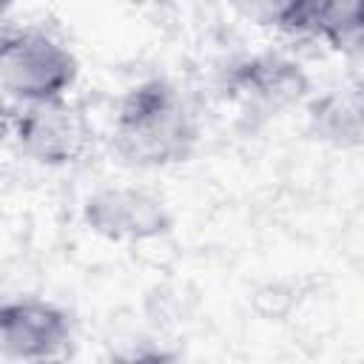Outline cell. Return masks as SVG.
Here are the masks:
<instances>
[{
  "label": "cell",
  "instance_id": "cell-1",
  "mask_svg": "<svg viewBox=\"0 0 364 364\" xmlns=\"http://www.w3.org/2000/svg\"><path fill=\"white\" fill-rule=\"evenodd\" d=\"M199 142L196 119L182 91L168 80H145L119 100L111 148L131 168H168L191 159Z\"/></svg>",
  "mask_w": 364,
  "mask_h": 364
},
{
  "label": "cell",
  "instance_id": "cell-2",
  "mask_svg": "<svg viewBox=\"0 0 364 364\" xmlns=\"http://www.w3.org/2000/svg\"><path fill=\"white\" fill-rule=\"evenodd\" d=\"M80 77L74 51L43 28H6L0 43V88L9 102L65 97Z\"/></svg>",
  "mask_w": 364,
  "mask_h": 364
},
{
  "label": "cell",
  "instance_id": "cell-3",
  "mask_svg": "<svg viewBox=\"0 0 364 364\" xmlns=\"http://www.w3.org/2000/svg\"><path fill=\"white\" fill-rule=\"evenodd\" d=\"M11 139L23 156L37 165L60 168L77 162L91 145V125L80 105L65 97L11 102L6 114Z\"/></svg>",
  "mask_w": 364,
  "mask_h": 364
},
{
  "label": "cell",
  "instance_id": "cell-4",
  "mask_svg": "<svg viewBox=\"0 0 364 364\" xmlns=\"http://www.w3.org/2000/svg\"><path fill=\"white\" fill-rule=\"evenodd\" d=\"M82 219L91 233L108 242H151L173 228V213L165 199L136 185H108L94 191L82 205Z\"/></svg>",
  "mask_w": 364,
  "mask_h": 364
},
{
  "label": "cell",
  "instance_id": "cell-5",
  "mask_svg": "<svg viewBox=\"0 0 364 364\" xmlns=\"http://www.w3.org/2000/svg\"><path fill=\"white\" fill-rule=\"evenodd\" d=\"M71 316L46 299H14L0 307V355L6 361H48L71 344Z\"/></svg>",
  "mask_w": 364,
  "mask_h": 364
},
{
  "label": "cell",
  "instance_id": "cell-6",
  "mask_svg": "<svg viewBox=\"0 0 364 364\" xmlns=\"http://www.w3.org/2000/svg\"><path fill=\"white\" fill-rule=\"evenodd\" d=\"M228 88L262 114H279L301 102L310 91V77L284 54H256L233 65Z\"/></svg>",
  "mask_w": 364,
  "mask_h": 364
},
{
  "label": "cell",
  "instance_id": "cell-7",
  "mask_svg": "<svg viewBox=\"0 0 364 364\" xmlns=\"http://www.w3.org/2000/svg\"><path fill=\"white\" fill-rule=\"evenodd\" d=\"M307 134L336 151L364 148V82L350 80L313 97L307 105Z\"/></svg>",
  "mask_w": 364,
  "mask_h": 364
},
{
  "label": "cell",
  "instance_id": "cell-8",
  "mask_svg": "<svg viewBox=\"0 0 364 364\" xmlns=\"http://www.w3.org/2000/svg\"><path fill=\"white\" fill-rule=\"evenodd\" d=\"M228 3L242 20L259 28H276L287 34L316 31L318 0H228Z\"/></svg>",
  "mask_w": 364,
  "mask_h": 364
},
{
  "label": "cell",
  "instance_id": "cell-9",
  "mask_svg": "<svg viewBox=\"0 0 364 364\" xmlns=\"http://www.w3.org/2000/svg\"><path fill=\"white\" fill-rule=\"evenodd\" d=\"M316 34H321L333 51H364V0H318Z\"/></svg>",
  "mask_w": 364,
  "mask_h": 364
}]
</instances>
